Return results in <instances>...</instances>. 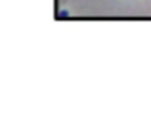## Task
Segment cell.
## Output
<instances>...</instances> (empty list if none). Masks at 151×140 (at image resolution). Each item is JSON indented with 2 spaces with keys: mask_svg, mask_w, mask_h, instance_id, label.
<instances>
[{
  "mask_svg": "<svg viewBox=\"0 0 151 140\" xmlns=\"http://www.w3.org/2000/svg\"><path fill=\"white\" fill-rule=\"evenodd\" d=\"M67 16H69V13H67V11H61V13H59V17H61V19H66Z\"/></svg>",
  "mask_w": 151,
  "mask_h": 140,
  "instance_id": "cell-1",
  "label": "cell"
}]
</instances>
